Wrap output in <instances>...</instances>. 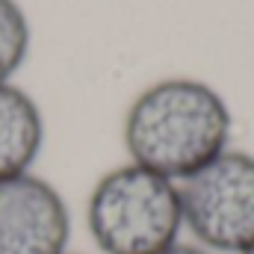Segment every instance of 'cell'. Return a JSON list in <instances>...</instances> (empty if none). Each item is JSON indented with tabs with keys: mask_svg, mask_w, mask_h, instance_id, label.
<instances>
[{
	"mask_svg": "<svg viewBox=\"0 0 254 254\" xmlns=\"http://www.w3.org/2000/svg\"><path fill=\"white\" fill-rule=\"evenodd\" d=\"M160 254H213V252L201 249L198 243H184V240H178L175 246H169L166 252H160Z\"/></svg>",
	"mask_w": 254,
	"mask_h": 254,
	"instance_id": "7",
	"label": "cell"
},
{
	"mask_svg": "<svg viewBox=\"0 0 254 254\" xmlns=\"http://www.w3.org/2000/svg\"><path fill=\"white\" fill-rule=\"evenodd\" d=\"M65 254H74V252H65Z\"/></svg>",
	"mask_w": 254,
	"mask_h": 254,
	"instance_id": "9",
	"label": "cell"
},
{
	"mask_svg": "<svg viewBox=\"0 0 254 254\" xmlns=\"http://www.w3.org/2000/svg\"><path fill=\"white\" fill-rule=\"evenodd\" d=\"M45 148V116L30 92L0 83V181L33 172Z\"/></svg>",
	"mask_w": 254,
	"mask_h": 254,
	"instance_id": "5",
	"label": "cell"
},
{
	"mask_svg": "<svg viewBox=\"0 0 254 254\" xmlns=\"http://www.w3.org/2000/svg\"><path fill=\"white\" fill-rule=\"evenodd\" d=\"M86 228L101 254H160L184 237L181 187L136 163L116 166L92 187Z\"/></svg>",
	"mask_w": 254,
	"mask_h": 254,
	"instance_id": "2",
	"label": "cell"
},
{
	"mask_svg": "<svg viewBox=\"0 0 254 254\" xmlns=\"http://www.w3.org/2000/svg\"><path fill=\"white\" fill-rule=\"evenodd\" d=\"M231 110L225 98L192 77H169L130 104L125 116V148L130 163L175 184L228 151Z\"/></svg>",
	"mask_w": 254,
	"mask_h": 254,
	"instance_id": "1",
	"label": "cell"
},
{
	"mask_svg": "<svg viewBox=\"0 0 254 254\" xmlns=\"http://www.w3.org/2000/svg\"><path fill=\"white\" fill-rule=\"evenodd\" d=\"M71 210L51 181L24 172L0 181V254L71 252Z\"/></svg>",
	"mask_w": 254,
	"mask_h": 254,
	"instance_id": "4",
	"label": "cell"
},
{
	"mask_svg": "<svg viewBox=\"0 0 254 254\" xmlns=\"http://www.w3.org/2000/svg\"><path fill=\"white\" fill-rule=\"evenodd\" d=\"M246 254H254V246H252V249H249V252H246Z\"/></svg>",
	"mask_w": 254,
	"mask_h": 254,
	"instance_id": "8",
	"label": "cell"
},
{
	"mask_svg": "<svg viewBox=\"0 0 254 254\" xmlns=\"http://www.w3.org/2000/svg\"><path fill=\"white\" fill-rule=\"evenodd\" d=\"M33 42V30L27 12L18 0H0V83H12V77L27 63Z\"/></svg>",
	"mask_w": 254,
	"mask_h": 254,
	"instance_id": "6",
	"label": "cell"
},
{
	"mask_svg": "<svg viewBox=\"0 0 254 254\" xmlns=\"http://www.w3.org/2000/svg\"><path fill=\"white\" fill-rule=\"evenodd\" d=\"M184 231L213 254H246L254 246V157L225 151L181 181Z\"/></svg>",
	"mask_w": 254,
	"mask_h": 254,
	"instance_id": "3",
	"label": "cell"
}]
</instances>
